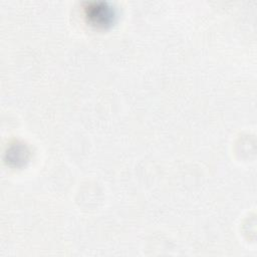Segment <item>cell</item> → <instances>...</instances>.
I'll return each instance as SVG.
<instances>
[{"label":"cell","mask_w":257,"mask_h":257,"mask_svg":"<svg viewBox=\"0 0 257 257\" xmlns=\"http://www.w3.org/2000/svg\"><path fill=\"white\" fill-rule=\"evenodd\" d=\"M85 15L91 24L104 27L113 21L114 9L105 2H89L85 7Z\"/></svg>","instance_id":"6da1fadb"}]
</instances>
